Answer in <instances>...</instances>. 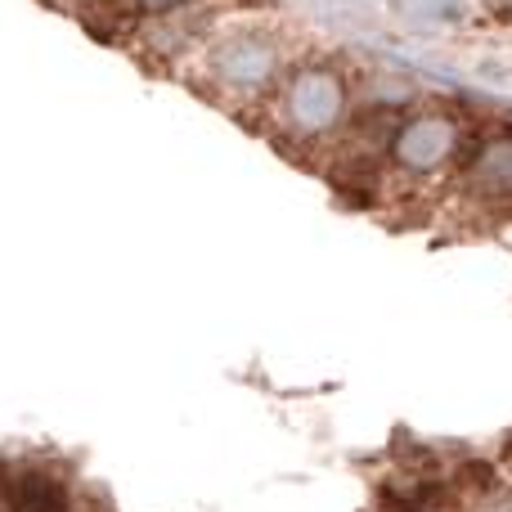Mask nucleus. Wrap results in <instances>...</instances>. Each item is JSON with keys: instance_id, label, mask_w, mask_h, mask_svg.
Returning <instances> with one entry per match:
<instances>
[{"instance_id": "nucleus-1", "label": "nucleus", "mask_w": 512, "mask_h": 512, "mask_svg": "<svg viewBox=\"0 0 512 512\" xmlns=\"http://www.w3.org/2000/svg\"><path fill=\"white\" fill-rule=\"evenodd\" d=\"M14 512H63V508H59V495H54L50 481H36L32 477L23 490H18Z\"/></svg>"}]
</instances>
